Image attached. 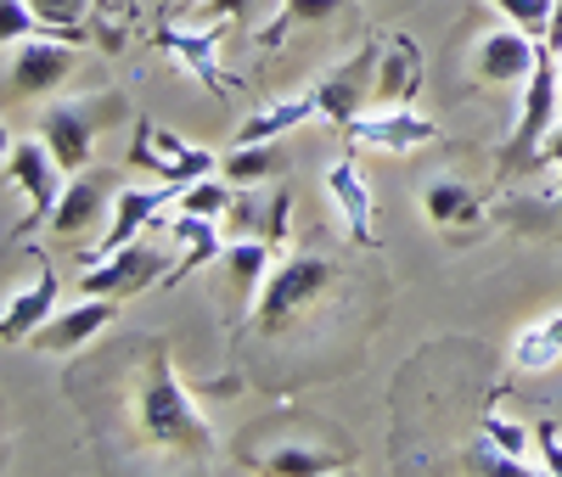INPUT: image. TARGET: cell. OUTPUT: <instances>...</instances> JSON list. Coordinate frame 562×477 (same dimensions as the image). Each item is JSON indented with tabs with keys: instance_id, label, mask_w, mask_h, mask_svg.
I'll list each match as a JSON object with an SVG mask.
<instances>
[{
	"instance_id": "obj_1",
	"label": "cell",
	"mask_w": 562,
	"mask_h": 477,
	"mask_svg": "<svg viewBox=\"0 0 562 477\" xmlns=\"http://www.w3.org/2000/svg\"><path fill=\"white\" fill-rule=\"evenodd\" d=\"M130 416L135 433L147 439L153 450H180V455H209L214 450V427L203 421V410L192 405V394L175 382L169 371V343H147V360L135 371L130 388Z\"/></svg>"
},
{
	"instance_id": "obj_2",
	"label": "cell",
	"mask_w": 562,
	"mask_h": 477,
	"mask_svg": "<svg viewBox=\"0 0 562 477\" xmlns=\"http://www.w3.org/2000/svg\"><path fill=\"white\" fill-rule=\"evenodd\" d=\"M130 107H124L119 90H97V95H85V102H57V107H45V118H40V140L57 152V163L68 174H85L90 169V147H97V129H108Z\"/></svg>"
},
{
	"instance_id": "obj_3",
	"label": "cell",
	"mask_w": 562,
	"mask_h": 477,
	"mask_svg": "<svg viewBox=\"0 0 562 477\" xmlns=\"http://www.w3.org/2000/svg\"><path fill=\"white\" fill-rule=\"evenodd\" d=\"M557 118H562V57L551 52V45H540L535 73L524 84V118H518V129H512V140H506L501 169L540 163V147H546V135L557 129Z\"/></svg>"
},
{
	"instance_id": "obj_4",
	"label": "cell",
	"mask_w": 562,
	"mask_h": 477,
	"mask_svg": "<svg viewBox=\"0 0 562 477\" xmlns=\"http://www.w3.org/2000/svg\"><path fill=\"white\" fill-rule=\"evenodd\" d=\"M333 281H338V270L326 264V259H315V253H288L276 270H270V281H265V293H259V331H288L315 298H326L333 293Z\"/></svg>"
},
{
	"instance_id": "obj_5",
	"label": "cell",
	"mask_w": 562,
	"mask_h": 477,
	"mask_svg": "<svg viewBox=\"0 0 562 477\" xmlns=\"http://www.w3.org/2000/svg\"><path fill=\"white\" fill-rule=\"evenodd\" d=\"M130 169H147L158 180H175V185H192L203 174L220 169V158L209 147H186V140L153 118H135V140H130Z\"/></svg>"
},
{
	"instance_id": "obj_6",
	"label": "cell",
	"mask_w": 562,
	"mask_h": 477,
	"mask_svg": "<svg viewBox=\"0 0 562 477\" xmlns=\"http://www.w3.org/2000/svg\"><path fill=\"white\" fill-rule=\"evenodd\" d=\"M7 180L29 197V214H23V236L34 225H45L63 203V185H68V169L57 163V152L45 140H12L7 147Z\"/></svg>"
},
{
	"instance_id": "obj_7",
	"label": "cell",
	"mask_w": 562,
	"mask_h": 477,
	"mask_svg": "<svg viewBox=\"0 0 562 477\" xmlns=\"http://www.w3.org/2000/svg\"><path fill=\"white\" fill-rule=\"evenodd\" d=\"M288 214H293V191L288 185H237V197L225 208V242H288Z\"/></svg>"
},
{
	"instance_id": "obj_8",
	"label": "cell",
	"mask_w": 562,
	"mask_h": 477,
	"mask_svg": "<svg viewBox=\"0 0 562 477\" xmlns=\"http://www.w3.org/2000/svg\"><path fill=\"white\" fill-rule=\"evenodd\" d=\"M378 57H383V39L378 45H360L349 63H338L333 73L315 79V95H321V118L349 129L360 113H371V84H378Z\"/></svg>"
},
{
	"instance_id": "obj_9",
	"label": "cell",
	"mask_w": 562,
	"mask_h": 477,
	"mask_svg": "<svg viewBox=\"0 0 562 477\" xmlns=\"http://www.w3.org/2000/svg\"><path fill=\"white\" fill-rule=\"evenodd\" d=\"M180 191L186 185H175V180H158V185H130V180H119V197H113V225H108V236L97 248H90V264L97 259H108V253H119V248H130L147 225H158L175 203H180Z\"/></svg>"
},
{
	"instance_id": "obj_10",
	"label": "cell",
	"mask_w": 562,
	"mask_h": 477,
	"mask_svg": "<svg viewBox=\"0 0 562 477\" xmlns=\"http://www.w3.org/2000/svg\"><path fill=\"white\" fill-rule=\"evenodd\" d=\"M158 270H164L158 242L135 236L130 248H119V253L97 259V264H90V270L79 275V293H85V298H130V293H147V286L158 281Z\"/></svg>"
},
{
	"instance_id": "obj_11",
	"label": "cell",
	"mask_w": 562,
	"mask_h": 477,
	"mask_svg": "<svg viewBox=\"0 0 562 477\" xmlns=\"http://www.w3.org/2000/svg\"><path fill=\"white\" fill-rule=\"evenodd\" d=\"M74 73V39H18L12 57H7V84L12 95H52L63 79Z\"/></svg>"
},
{
	"instance_id": "obj_12",
	"label": "cell",
	"mask_w": 562,
	"mask_h": 477,
	"mask_svg": "<svg viewBox=\"0 0 562 477\" xmlns=\"http://www.w3.org/2000/svg\"><path fill=\"white\" fill-rule=\"evenodd\" d=\"M535 57H540V39L501 18V29H490V34L479 39L473 79H479V84H518V90H524L529 73H535Z\"/></svg>"
},
{
	"instance_id": "obj_13",
	"label": "cell",
	"mask_w": 562,
	"mask_h": 477,
	"mask_svg": "<svg viewBox=\"0 0 562 477\" xmlns=\"http://www.w3.org/2000/svg\"><path fill=\"white\" fill-rule=\"evenodd\" d=\"M344 135H349V147L411 152V147H428V140H439V124L422 118V113H411V107H371V113H360Z\"/></svg>"
},
{
	"instance_id": "obj_14",
	"label": "cell",
	"mask_w": 562,
	"mask_h": 477,
	"mask_svg": "<svg viewBox=\"0 0 562 477\" xmlns=\"http://www.w3.org/2000/svg\"><path fill=\"white\" fill-rule=\"evenodd\" d=\"M119 197V174L113 169H85V174H74L68 185H63V203H57V214H52V230L63 236H85V230H97L102 219H108V203Z\"/></svg>"
},
{
	"instance_id": "obj_15",
	"label": "cell",
	"mask_w": 562,
	"mask_h": 477,
	"mask_svg": "<svg viewBox=\"0 0 562 477\" xmlns=\"http://www.w3.org/2000/svg\"><path fill=\"white\" fill-rule=\"evenodd\" d=\"M428 79V63H422V45L411 34H389L383 57H378V84H371V107H411V95Z\"/></svg>"
},
{
	"instance_id": "obj_16",
	"label": "cell",
	"mask_w": 562,
	"mask_h": 477,
	"mask_svg": "<svg viewBox=\"0 0 562 477\" xmlns=\"http://www.w3.org/2000/svg\"><path fill=\"white\" fill-rule=\"evenodd\" d=\"M113 315H119V298H85V304H74V309H57V315L29 338V349H40V354H79Z\"/></svg>"
},
{
	"instance_id": "obj_17",
	"label": "cell",
	"mask_w": 562,
	"mask_h": 477,
	"mask_svg": "<svg viewBox=\"0 0 562 477\" xmlns=\"http://www.w3.org/2000/svg\"><path fill=\"white\" fill-rule=\"evenodd\" d=\"M326 197L338 203V219H344L355 248H378V225H371L378 219V197H371V185L360 180L355 158H338L333 169H326Z\"/></svg>"
},
{
	"instance_id": "obj_18",
	"label": "cell",
	"mask_w": 562,
	"mask_h": 477,
	"mask_svg": "<svg viewBox=\"0 0 562 477\" xmlns=\"http://www.w3.org/2000/svg\"><path fill=\"white\" fill-rule=\"evenodd\" d=\"M57 298H63V275L40 259V275L23 286V293L7 298V315H0V338H7V343H29L34 331L57 315Z\"/></svg>"
},
{
	"instance_id": "obj_19",
	"label": "cell",
	"mask_w": 562,
	"mask_h": 477,
	"mask_svg": "<svg viewBox=\"0 0 562 477\" xmlns=\"http://www.w3.org/2000/svg\"><path fill=\"white\" fill-rule=\"evenodd\" d=\"M270 281V242H225L220 253V293L231 315H248V298Z\"/></svg>"
},
{
	"instance_id": "obj_20",
	"label": "cell",
	"mask_w": 562,
	"mask_h": 477,
	"mask_svg": "<svg viewBox=\"0 0 562 477\" xmlns=\"http://www.w3.org/2000/svg\"><path fill=\"white\" fill-rule=\"evenodd\" d=\"M310 118H321V95H315V84H310V90H299V95H281V102H265L259 113H248V118H243V129H237V147L281 140V135L304 129Z\"/></svg>"
},
{
	"instance_id": "obj_21",
	"label": "cell",
	"mask_w": 562,
	"mask_h": 477,
	"mask_svg": "<svg viewBox=\"0 0 562 477\" xmlns=\"http://www.w3.org/2000/svg\"><path fill=\"white\" fill-rule=\"evenodd\" d=\"M214 39H220V23H203V29H158L164 57L180 63L192 79H203L214 95H225V79H220V63H214V52H220Z\"/></svg>"
},
{
	"instance_id": "obj_22",
	"label": "cell",
	"mask_w": 562,
	"mask_h": 477,
	"mask_svg": "<svg viewBox=\"0 0 562 477\" xmlns=\"http://www.w3.org/2000/svg\"><path fill=\"white\" fill-rule=\"evenodd\" d=\"M164 225H169V236H180V264L164 275V281H180V275H192V270H203V264H220V253H225V225L220 219H209V214H164Z\"/></svg>"
},
{
	"instance_id": "obj_23",
	"label": "cell",
	"mask_w": 562,
	"mask_h": 477,
	"mask_svg": "<svg viewBox=\"0 0 562 477\" xmlns=\"http://www.w3.org/2000/svg\"><path fill=\"white\" fill-rule=\"evenodd\" d=\"M422 214L445 230H461V225H484V203L473 197V185H461L450 174H434L422 185Z\"/></svg>"
},
{
	"instance_id": "obj_24",
	"label": "cell",
	"mask_w": 562,
	"mask_h": 477,
	"mask_svg": "<svg viewBox=\"0 0 562 477\" xmlns=\"http://www.w3.org/2000/svg\"><path fill=\"white\" fill-rule=\"evenodd\" d=\"M512 365H518V371H551V365H562V309L529 320L518 338H512Z\"/></svg>"
},
{
	"instance_id": "obj_25",
	"label": "cell",
	"mask_w": 562,
	"mask_h": 477,
	"mask_svg": "<svg viewBox=\"0 0 562 477\" xmlns=\"http://www.w3.org/2000/svg\"><path fill=\"white\" fill-rule=\"evenodd\" d=\"M281 163H288V158L276 152V140H259V147H237V152H231L220 163V174L231 185H265L270 174H281Z\"/></svg>"
},
{
	"instance_id": "obj_26",
	"label": "cell",
	"mask_w": 562,
	"mask_h": 477,
	"mask_svg": "<svg viewBox=\"0 0 562 477\" xmlns=\"http://www.w3.org/2000/svg\"><path fill=\"white\" fill-rule=\"evenodd\" d=\"M231 197H237V185H231L225 174H220V180H209V174H203V180H192V185L180 191V203H175V208H180V214H209V219H225Z\"/></svg>"
},
{
	"instance_id": "obj_27",
	"label": "cell",
	"mask_w": 562,
	"mask_h": 477,
	"mask_svg": "<svg viewBox=\"0 0 562 477\" xmlns=\"http://www.w3.org/2000/svg\"><path fill=\"white\" fill-rule=\"evenodd\" d=\"M34 18H40V34H52V39H74L79 23L90 18V0H29Z\"/></svg>"
},
{
	"instance_id": "obj_28",
	"label": "cell",
	"mask_w": 562,
	"mask_h": 477,
	"mask_svg": "<svg viewBox=\"0 0 562 477\" xmlns=\"http://www.w3.org/2000/svg\"><path fill=\"white\" fill-rule=\"evenodd\" d=\"M338 7L344 0H281V12H276V23L265 29V45H276L288 29H299V23H321V18H338Z\"/></svg>"
},
{
	"instance_id": "obj_29",
	"label": "cell",
	"mask_w": 562,
	"mask_h": 477,
	"mask_svg": "<svg viewBox=\"0 0 562 477\" xmlns=\"http://www.w3.org/2000/svg\"><path fill=\"white\" fill-rule=\"evenodd\" d=\"M490 7H495L506 23H518L524 34L546 39V29H551V12H557V0H490Z\"/></svg>"
},
{
	"instance_id": "obj_30",
	"label": "cell",
	"mask_w": 562,
	"mask_h": 477,
	"mask_svg": "<svg viewBox=\"0 0 562 477\" xmlns=\"http://www.w3.org/2000/svg\"><path fill=\"white\" fill-rule=\"evenodd\" d=\"M479 433H490V439H495V444H501V450H506L512 461L535 466V461H529V444H535V433H529L524 421H506V416H495V410H490V416L479 421Z\"/></svg>"
},
{
	"instance_id": "obj_31",
	"label": "cell",
	"mask_w": 562,
	"mask_h": 477,
	"mask_svg": "<svg viewBox=\"0 0 562 477\" xmlns=\"http://www.w3.org/2000/svg\"><path fill=\"white\" fill-rule=\"evenodd\" d=\"M34 29H40V18H34L29 0H0V39L18 45V39H29Z\"/></svg>"
},
{
	"instance_id": "obj_32",
	"label": "cell",
	"mask_w": 562,
	"mask_h": 477,
	"mask_svg": "<svg viewBox=\"0 0 562 477\" xmlns=\"http://www.w3.org/2000/svg\"><path fill=\"white\" fill-rule=\"evenodd\" d=\"M535 444H540V472H562V433H557V421H535Z\"/></svg>"
},
{
	"instance_id": "obj_33",
	"label": "cell",
	"mask_w": 562,
	"mask_h": 477,
	"mask_svg": "<svg viewBox=\"0 0 562 477\" xmlns=\"http://www.w3.org/2000/svg\"><path fill=\"white\" fill-rule=\"evenodd\" d=\"M248 7V0H198V12H203V23H220V18H237Z\"/></svg>"
},
{
	"instance_id": "obj_34",
	"label": "cell",
	"mask_w": 562,
	"mask_h": 477,
	"mask_svg": "<svg viewBox=\"0 0 562 477\" xmlns=\"http://www.w3.org/2000/svg\"><path fill=\"white\" fill-rule=\"evenodd\" d=\"M540 45H551V52L562 57V0H557V12H551V29H546V39Z\"/></svg>"
},
{
	"instance_id": "obj_35",
	"label": "cell",
	"mask_w": 562,
	"mask_h": 477,
	"mask_svg": "<svg viewBox=\"0 0 562 477\" xmlns=\"http://www.w3.org/2000/svg\"><path fill=\"white\" fill-rule=\"evenodd\" d=\"M557 140H546V147H540V163H557L562 169V129H551Z\"/></svg>"
}]
</instances>
